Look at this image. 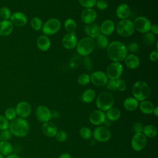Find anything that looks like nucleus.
Returning <instances> with one entry per match:
<instances>
[{"instance_id": "1", "label": "nucleus", "mask_w": 158, "mask_h": 158, "mask_svg": "<svg viewBox=\"0 0 158 158\" xmlns=\"http://www.w3.org/2000/svg\"><path fill=\"white\" fill-rule=\"evenodd\" d=\"M107 54L109 58L114 62H121L128 54L127 46L118 41H114L107 47Z\"/></svg>"}, {"instance_id": "2", "label": "nucleus", "mask_w": 158, "mask_h": 158, "mask_svg": "<svg viewBox=\"0 0 158 158\" xmlns=\"http://www.w3.org/2000/svg\"><path fill=\"white\" fill-rule=\"evenodd\" d=\"M9 130L12 135L17 137L27 136L30 131V126L28 122L23 118H15L9 123Z\"/></svg>"}, {"instance_id": "3", "label": "nucleus", "mask_w": 158, "mask_h": 158, "mask_svg": "<svg viewBox=\"0 0 158 158\" xmlns=\"http://www.w3.org/2000/svg\"><path fill=\"white\" fill-rule=\"evenodd\" d=\"M151 89L147 83L143 81H136L132 87V94L138 101L146 100L150 94Z\"/></svg>"}, {"instance_id": "4", "label": "nucleus", "mask_w": 158, "mask_h": 158, "mask_svg": "<svg viewBox=\"0 0 158 158\" xmlns=\"http://www.w3.org/2000/svg\"><path fill=\"white\" fill-rule=\"evenodd\" d=\"M94 47L95 42L94 40L88 36L83 38L78 41L76 46V51L80 56L85 57L93 51Z\"/></svg>"}, {"instance_id": "5", "label": "nucleus", "mask_w": 158, "mask_h": 158, "mask_svg": "<svg viewBox=\"0 0 158 158\" xmlns=\"http://www.w3.org/2000/svg\"><path fill=\"white\" fill-rule=\"evenodd\" d=\"M114 99L112 94L107 91L101 93L97 97L96 104L99 110L102 111H107L112 107Z\"/></svg>"}, {"instance_id": "6", "label": "nucleus", "mask_w": 158, "mask_h": 158, "mask_svg": "<svg viewBox=\"0 0 158 158\" xmlns=\"http://www.w3.org/2000/svg\"><path fill=\"white\" fill-rule=\"evenodd\" d=\"M116 31L117 34L122 37L131 36L135 31L133 22L129 19L121 20L116 26Z\"/></svg>"}, {"instance_id": "7", "label": "nucleus", "mask_w": 158, "mask_h": 158, "mask_svg": "<svg viewBox=\"0 0 158 158\" xmlns=\"http://www.w3.org/2000/svg\"><path fill=\"white\" fill-rule=\"evenodd\" d=\"M61 27L60 20L56 18H51L48 20L42 27V32L44 35L50 36L57 33Z\"/></svg>"}, {"instance_id": "8", "label": "nucleus", "mask_w": 158, "mask_h": 158, "mask_svg": "<svg viewBox=\"0 0 158 158\" xmlns=\"http://www.w3.org/2000/svg\"><path fill=\"white\" fill-rule=\"evenodd\" d=\"M123 67L119 62H113L110 64L106 69V75L110 80H117L120 78L123 74Z\"/></svg>"}, {"instance_id": "9", "label": "nucleus", "mask_w": 158, "mask_h": 158, "mask_svg": "<svg viewBox=\"0 0 158 158\" xmlns=\"http://www.w3.org/2000/svg\"><path fill=\"white\" fill-rule=\"evenodd\" d=\"M133 23L135 30L141 33H146L149 31L152 25L151 21L144 16L136 17Z\"/></svg>"}, {"instance_id": "10", "label": "nucleus", "mask_w": 158, "mask_h": 158, "mask_svg": "<svg viewBox=\"0 0 158 158\" xmlns=\"http://www.w3.org/2000/svg\"><path fill=\"white\" fill-rule=\"evenodd\" d=\"M93 135L96 141L99 142H105L110 139L111 133L107 127L100 126L94 129Z\"/></svg>"}, {"instance_id": "11", "label": "nucleus", "mask_w": 158, "mask_h": 158, "mask_svg": "<svg viewBox=\"0 0 158 158\" xmlns=\"http://www.w3.org/2000/svg\"><path fill=\"white\" fill-rule=\"evenodd\" d=\"M147 138L143 133H135L132 137L131 145L132 148L136 151L142 150L146 145Z\"/></svg>"}, {"instance_id": "12", "label": "nucleus", "mask_w": 158, "mask_h": 158, "mask_svg": "<svg viewBox=\"0 0 158 158\" xmlns=\"http://www.w3.org/2000/svg\"><path fill=\"white\" fill-rule=\"evenodd\" d=\"M35 117L40 122H46L49 121L52 117L50 110L44 106H39L35 110Z\"/></svg>"}, {"instance_id": "13", "label": "nucleus", "mask_w": 158, "mask_h": 158, "mask_svg": "<svg viewBox=\"0 0 158 158\" xmlns=\"http://www.w3.org/2000/svg\"><path fill=\"white\" fill-rule=\"evenodd\" d=\"M90 81L96 86H102L106 85L108 81V78L102 71H95L90 76Z\"/></svg>"}, {"instance_id": "14", "label": "nucleus", "mask_w": 158, "mask_h": 158, "mask_svg": "<svg viewBox=\"0 0 158 158\" xmlns=\"http://www.w3.org/2000/svg\"><path fill=\"white\" fill-rule=\"evenodd\" d=\"M15 109L17 115L23 118L28 117L31 112V106L28 102L25 101H21L19 102Z\"/></svg>"}, {"instance_id": "15", "label": "nucleus", "mask_w": 158, "mask_h": 158, "mask_svg": "<svg viewBox=\"0 0 158 158\" xmlns=\"http://www.w3.org/2000/svg\"><path fill=\"white\" fill-rule=\"evenodd\" d=\"M78 39L75 33H67L64 35L62 39V43L64 48L70 50L76 48Z\"/></svg>"}, {"instance_id": "16", "label": "nucleus", "mask_w": 158, "mask_h": 158, "mask_svg": "<svg viewBox=\"0 0 158 158\" xmlns=\"http://www.w3.org/2000/svg\"><path fill=\"white\" fill-rule=\"evenodd\" d=\"M97 17V13L93 8L85 9L81 13V20L85 24L93 23Z\"/></svg>"}, {"instance_id": "17", "label": "nucleus", "mask_w": 158, "mask_h": 158, "mask_svg": "<svg viewBox=\"0 0 158 158\" xmlns=\"http://www.w3.org/2000/svg\"><path fill=\"white\" fill-rule=\"evenodd\" d=\"M10 19L12 24L17 27H23L27 23V18L26 15L21 12H15L13 13Z\"/></svg>"}, {"instance_id": "18", "label": "nucleus", "mask_w": 158, "mask_h": 158, "mask_svg": "<svg viewBox=\"0 0 158 158\" xmlns=\"http://www.w3.org/2000/svg\"><path fill=\"white\" fill-rule=\"evenodd\" d=\"M106 114L101 110H95L89 115L90 122L95 125H99L104 123L106 121Z\"/></svg>"}, {"instance_id": "19", "label": "nucleus", "mask_w": 158, "mask_h": 158, "mask_svg": "<svg viewBox=\"0 0 158 158\" xmlns=\"http://www.w3.org/2000/svg\"><path fill=\"white\" fill-rule=\"evenodd\" d=\"M84 31L86 34L91 38H96L101 33L100 27L95 23L87 24L84 27Z\"/></svg>"}, {"instance_id": "20", "label": "nucleus", "mask_w": 158, "mask_h": 158, "mask_svg": "<svg viewBox=\"0 0 158 158\" xmlns=\"http://www.w3.org/2000/svg\"><path fill=\"white\" fill-rule=\"evenodd\" d=\"M130 7L127 4H120L117 6L116 9V15L118 19L121 20L128 19V17L130 15Z\"/></svg>"}, {"instance_id": "21", "label": "nucleus", "mask_w": 158, "mask_h": 158, "mask_svg": "<svg viewBox=\"0 0 158 158\" xmlns=\"http://www.w3.org/2000/svg\"><path fill=\"white\" fill-rule=\"evenodd\" d=\"M41 129L43 134L49 137L56 136L58 131L57 126L54 123L49 121L44 122L42 125Z\"/></svg>"}, {"instance_id": "22", "label": "nucleus", "mask_w": 158, "mask_h": 158, "mask_svg": "<svg viewBox=\"0 0 158 158\" xmlns=\"http://www.w3.org/2000/svg\"><path fill=\"white\" fill-rule=\"evenodd\" d=\"M99 27L101 33L105 36H108L112 34L115 28L114 22L111 20H104Z\"/></svg>"}, {"instance_id": "23", "label": "nucleus", "mask_w": 158, "mask_h": 158, "mask_svg": "<svg viewBox=\"0 0 158 158\" xmlns=\"http://www.w3.org/2000/svg\"><path fill=\"white\" fill-rule=\"evenodd\" d=\"M124 60L125 65L130 69H135L138 68L140 64V60L139 57L134 54H127Z\"/></svg>"}, {"instance_id": "24", "label": "nucleus", "mask_w": 158, "mask_h": 158, "mask_svg": "<svg viewBox=\"0 0 158 158\" xmlns=\"http://www.w3.org/2000/svg\"><path fill=\"white\" fill-rule=\"evenodd\" d=\"M36 45L40 50L46 51L51 46V40L48 36L44 35H41L36 40Z\"/></svg>"}, {"instance_id": "25", "label": "nucleus", "mask_w": 158, "mask_h": 158, "mask_svg": "<svg viewBox=\"0 0 158 158\" xmlns=\"http://www.w3.org/2000/svg\"><path fill=\"white\" fill-rule=\"evenodd\" d=\"M13 31V25L10 21L4 20L0 22V36H7Z\"/></svg>"}, {"instance_id": "26", "label": "nucleus", "mask_w": 158, "mask_h": 158, "mask_svg": "<svg viewBox=\"0 0 158 158\" xmlns=\"http://www.w3.org/2000/svg\"><path fill=\"white\" fill-rule=\"evenodd\" d=\"M123 106L126 110L129 111H133L138 108L139 106V102L138 101H137L135 98L128 97L123 101Z\"/></svg>"}, {"instance_id": "27", "label": "nucleus", "mask_w": 158, "mask_h": 158, "mask_svg": "<svg viewBox=\"0 0 158 158\" xmlns=\"http://www.w3.org/2000/svg\"><path fill=\"white\" fill-rule=\"evenodd\" d=\"M13 148L12 144L7 141H0V154L2 156H9L12 154Z\"/></svg>"}, {"instance_id": "28", "label": "nucleus", "mask_w": 158, "mask_h": 158, "mask_svg": "<svg viewBox=\"0 0 158 158\" xmlns=\"http://www.w3.org/2000/svg\"><path fill=\"white\" fill-rule=\"evenodd\" d=\"M139 109L144 114H151L152 113L154 109L153 103L149 101L144 100L141 101L139 104Z\"/></svg>"}, {"instance_id": "29", "label": "nucleus", "mask_w": 158, "mask_h": 158, "mask_svg": "<svg viewBox=\"0 0 158 158\" xmlns=\"http://www.w3.org/2000/svg\"><path fill=\"white\" fill-rule=\"evenodd\" d=\"M96 96L95 91L91 88L86 89L81 96V101L85 103H91L93 101Z\"/></svg>"}, {"instance_id": "30", "label": "nucleus", "mask_w": 158, "mask_h": 158, "mask_svg": "<svg viewBox=\"0 0 158 158\" xmlns=\"http://www.w3.org/2000/svg\"><path fill=\"white\" fill-rule=\"evenodd\" d=\"M105 114H106V117H107V118L109 120L115 121L120 118L121 115V112L118 108L112 107L110 109H109L108 110H107V112Z\"/></svg>"}, {"instance_id": "31", "label": "nucleus", "mask_w": 158, "mask_h": 158, "mask_svg": "<svg viewBox=\"0 0 158 158\" xmlns=\"http://www.w3.org/2000/svg\"><path fill=\"white\" fill-rule=\"evenodd\" d=\"M146 137L148 138H154L156 136L157 131L155 126L152 125H148L143 127V132Z\"/></svg>"}, {"instance_id": "32", "label": "nucleus", "mask_w": 158, "mask_h": 158, "mask_svg": "<svg viewBox=\"0 0 158 158\" xmlns=\"http://www.w3.org/2000/svg\"><path fill=\"white\" fill-rule=\"evenodd\" d=\"M77 27V25L74 19L69 18L65 20L64 22V28H65V30L68 33H75Z\"/></svg>"}, {"instance_id": "33", "label": "nucleus", "mask_w": 158, "mask_h": 158, "mask_svg": "<svg viewBox=\"0 0 158 158\" xmlns=\"http://www.w3.org/2000/svg\"><path fill=\"white\" fill-rule=\"evenodd\" d=\"M96 45L101 49L107 48L109 44V40L107 37L102 34H100L96 38Z\"/></svg>"}, {"instance_id": "34", "label": "nucleus", "mask_w": 158, "mask_h": 158, "mask_svg": "<svg viewBox=\"0 0 158 158\" xmlns=\"http://www.w3.org/2000/svg\"><path fill=\"white\" fill-rule=\"evenodd\" d=\"M156 40L155 35L152 33L151 32H147L144 33L143 36V41L146 45H151Z\"/></svg>"}, {"instance_id": "35", "label": "nucleus", "mask_w": 158, "mask_h": 158, "mask_svg": "<svg viewBox=\"0 0 158 158\" xmlns=\"http://www.w3.org/2000/svg\"><path fill=\"white\" fill-rule=\"evenodd\" d=\"M30 25L33 30L36 31H38L42 28L43 22L39 17H35L31 19Z\"/></svg>"}, {"instance_id": "36", "label": "nucleus", "mask_w": 158, "mask_h": 158, "mask_svg": "<svg viewBox=\"0 0 158 158\" xmlns=\"http://www.w3.org/2000/svg\"><path fill=\"white\" fill-rule=\"evenodd\" d=\"M79 134L80 136L84 139H89L91 138L93 133L90 128L86 127H84L80 128L79 131Z\"/></svg>"}, {"instance_id": "37", "label": "nucleus", "mask_w": 158, "mask_h": 158, "mask_svg": "<svg viewBox=\"0 0 158 158\" xmlns=\"http://www.w3.org/2000/svg\"><path fill=\"white\" fill-rule=\"evenodd\" d=\"M17 114L15 109L13 107H8L4 112V117L9 121H12L16 118Z\"/></svg>"}, {"instance_id": "38", "label": "nucleus", "mask_w": 158, "mask_h": 158, "mask_svg": "<svg viewBox=\"0 0 158 158\" xmlns=\"http://www.w3.org/2000/svg\"><path fill=\"white\" fill-rule=\"evenodd\" d=\"M78 83L80 85L85 86L88 85L90 81V76L88 73H82L77 79Z\"/></svg>"}, {"instance_id": "39", "label": "nucleus", "mask_w": 158, "mask_h": 158, "mask_svg": "<svg viewBox=\"0 0 158 158\" xmlns=\"http://www.w3.org/2000/svg\"><path fill=\"white\" fill-rule=\"evenodd\" d=\"M12 134L9 129L1 130L0 131V141H7L10 139Z\"/></svg>"}, {"instance_id": "40", "label": "nucleus", "mask_w": 158, "mask_h": 158, "mask_svg": "<svg viewBox=\"0 0 158 158\" xmlns=\"http://www.w3.org/2000/svg\"><path fill=\"white\" fill-rule=\"evenodd\" d=\"M78 1L81 6H83L85 9H87V8L93 7L95 6L97 0H78Z\"/></svg>"}, {"instance_id": "41", "label": "nucleus", "mask_w": 158, "mask_h": 158, "mask_svg": "<svg viewBox=\"0 0 158 158\" xmlns=\"http://www.w3.org/2000/svg\"><path fill=\"white\" fill-rule=\"evenodd\" d=\"M0 15L4 20H8L10 18L11 12L10 9L6 7H3L0 9Z\"/></svg>"}, {"instance_id": "42", "label": "nucleus", "mask_w": 158, "mask_h": 158, "mask_svg": "<svg viewBox=\"0 0 158 158\" xmlns=\"http://www.w3.org/2000/svg\"><path fill=\"white\" fill-rule=\"evenodd\" d=\"M9 122L4 117V115H0V130H4L9 128Z\"/></svg>"}, {"instance_id": "43", "label": "nucleus", "mask_w": 158, "mask_h": 158, "mask_svg": "<svg viewBox=\"0 0 158 158\" xmlns=\"http://www.w3.org/2000/svg\"><path fill=\"white\" fill-rule=\"evenodd\" d=\"M115 81H116L117 89H118L120 91H123L126 89L127 84L124 80L120 78L115 80Z\"/></svg>"}, {"instance_id": "44", "label": "nucleus", "mask_w": 158, "mask_h": 158, "mask_svg": "<svg viewBox=\"0 0 158 158\" xmlns=\"http://www.w3.org/2000/svg\"><path fill=\"white\" fill-rule=\"evenodd\" d=\"M67 137H68L67 133L64 130H60L59 131H57V133L56 135V139L59 142L65 141L67 139Z\"/></svg>"}, {"instance_id": "45", "label": "nucleus", "mask_w": 158, "mask_h": 158, "mask_svg": "<svg viewBox=\"0 0 158 158\" xmlns=\"http://www.w3.org/2000/svg\"><path fill=\"white\" fill-rule=\"evenodd\" d=\"M95 6L99 10H102L108 7V2L106 0H98L96 1Z\"/></svg>"}, {"instance_id": "46", "label": "nucleus", "mask_w": 158, "mask_h": 158, "mask_svg": "<svg viewBox=\"0 0 158 158\" xmlns=\"http://www.w3.org/2000/svg\"><path fill=\"white\" fill-rule=\"evenodd\" d=\"M127 48L131 52H136L139 49V46L136 42H132L127 46Z\"/></svg>"}, {"instance_id": "47", "label": "nucleus", "mask_w": 158, "mask_h": 158, "mask_svg": "<svg viewBox=\"0 0 158 158\" xmlns=\"http://www.w3.org/2000/svg\"><path fill=\"white\" fill-rule=\"evenodd\" d=\"M106 88L107 89L110 91H114L117 89L116 87V81L114 80H108L107 83L106 84Z\"/></svg>"}, {"instance_id": "48", "label": "nucleus", "mask_w": 158, "mask_h": 158, "mask_svg": "<svg viewBox=\"0 0 158 158\" xmlns=\"http://www.w3.org/2000/svg\"><path fill=\"white\" fill-rule=\"evenodd\" d=\"M143 125L139 122H136L133 125V130L135 133H140L143 132Z\"/></svg>"}, {"instance_id": "49", "label": "nucleus", "mask_w": 158, "mask_h": 158, "mask_svg": "<svg viewBox=\"0 0 158 158\" xmlns=\"http://www.w3.org/2000/svg\"><path fill=\"white\" fill-rule=\"evenodd\" d=\"M158 51L155 50L152 51L149 56V58L150 59V60L152 61V62H156L158 59Z\"/></svg>"}, {"instance_id": "50", "label": "nucleus", "mask_w": 158, "mask_h": 158, "mask_svg": "<svg viewBox=\"0 0 158 158\" xmlns=\"http://www.w3.org/2000/svg\"><path fill=\"white\" fill-rule=\"evenodd\" d=\"M150 31L154 35H157L158 34V26H157V24L151 25Z\"/></svg>"}, {"instance_id": "51", "label": "nucleus", "mask_w": 158, "mask_h": 158, "mask_svg": "<svg viewBox=\"0 0 158 158\" xmlns=\"http://www.w3.org/2000/svg\"><path fill=\"white\" fill-rule=\"evenodd\" d=\"M83 62H84L85 65L87 64V65H85V66H86V68H88V70H90L89 67H91V62H91V61H90V59H89V57H88L87 56H85V58H84V60H83Z\"/></svg>"}, {"instance_id": "52", "label": "nucleus", "mask_w": 158, "mask_h": 158, "mask_svg": "<svg viewBox=\"0 0 158 158\" xmlns=\"http://www.w3.org/2000/svg\"><path fill=\"white\" fill-rule=\"evenodd\" d=\"M59 158H72L70 154H69L67 152H65V153H62V154L60 155V156L59 157Z\"/></svg>"}, {"instance_id": "53", "label": "nucleus", "mask_w": 158, "mask_h": 158, "mask_svg": "<svg viewBox=\"0 0 158 158\" xmlns=\"http://www.w3.org/2000/svg\"><path fill=\"white\" fill-rule=\"evenodd\" d=\"M6 158H20L18 155L15 154H11L9 156H7Z\"/></svg>"}, {"instance_id": "54", "label": "nucleus", "mask_w": 158, "mask_h": 158, "mask_svg": "<svg viewBox=\"0 0 158 158\" xmlns=\"http://www.w3.org/2000/svg\"><path fill=\"white\" fill-rule=\"evenodd\" d=\"M152 113L154 114V115L156 117H157V116H158V107H154V110H153Z\"/></svg>"}, {"instance_id": "55", "label": "nucleus", "mask_w": 158, "mask_h": 158, "mask_svg": "<svg viewBox=\"0 0 158 158\" xmlns=\"http://www.w3.org/2000/svg\"><path fill=\"white\" fill-rule=\"evenodd\" d=\"M0 158H4L3 156H2L1 154H0Z\"/></svg>"}]
</instances>
